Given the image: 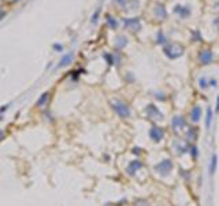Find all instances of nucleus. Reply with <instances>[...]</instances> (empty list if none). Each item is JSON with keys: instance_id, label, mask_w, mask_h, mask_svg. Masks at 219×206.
I'll use <instances>...</instances> for the list:
<instances>
[{"instance_id": "obj_1", "label": "nucleus", "mask_w": 219, "mask_h": 206, "mask_svg": "<svg viewBox=\"0 0 219 206\" xmlns=\"http://www.w3.org/2000/svg\"><path fill=\"white\" fill-rule=\"evenodd\" d=\"M172 168H174V164H172V161L170 158H164V159H162V161H159L158 164L154 165L155 172H156L158 175H160L162 177H167V176L171 173Z\"/></svg>"}, {"instance_id": "obj_2", "label": "nucleus", "mask_w": 219, "mask_h": 206, "mask_svg": "<svg viewBox=\"0 0 219 206\" xmlns=\"http://www.w3.org/2000/svg\"><path fill=\"white\" fill-rule=\"evenodd\" d=\"M111 107L121 118H129L132 115V110H130V107H129V105L122 101H112Z\"/></svg>"}, {"instance_id": "obj_3", "label": "nucleus", "mask_w": 219, "mask_h": 206, "mask_svg": "<svg viewBox=\"0 0 219 206\" xmlns=\"http://www.w3.org/2000/svg\"><path fill=\"white\" fill-rule=\"evenodd\" d=\"M163 52L166 54V56L170 59H177L184 54V47H181L180 44H175V43H171V44H166L163 47Z\"/></svg>"}, {"instance_id": "obj_4", "label": "nucleus", "mask_w": 219, "mask_h": 206, "mask_svg": "<svg viewBox=\"0 0 219 206\" xmlns=\"http://www.w3.org/2000/svg\"><path fill=\"white\" fill-rule=\"evenodd\" d=\"M164 135H166L164 129L162 127H159V125H155V124L149 128V132H148L149 139L154 143H160L164 139Z\"/></svg>"}, {"instance_id": "obj_5", "label": "nucleus", "mask_w": 219, "mask_h": 206, "mask_svg": "<svg viewBox=\"0 0 219 206\" xmlns=\"http://www.w3.org/2000/svg\"><path fill=\"white\" fill-rule=\"evenodd\" d=\"M145 114H147V117L149 119H152V121H162V119L164 118L163 113L159 110L154 103H149L147 107H145Z\"/></svg>"}, {"instance_id": "obj_6", "label": "nucleus", "mask_w": 219, "mask_h": 206, "mask_svg": "<svg viewBox=\"0 0 219 206\" xmlns=\"http://www.w3.org/2000/svg\"><path fill=\"white\" fill-rule=\"evenodd\" d=\"M171 128L174 129V132H180V131H186L188 128V124H186V119L184 117H181V115H175V117H172L171 119Z\"/></svg>"}, {"instance_id": "obj_7", "label": "nucleus", "mask_w": 219, "mask_h": 206, "mask_svg": "<svg viewBox=\"0 0 219 206\" xmlns=\"http://www.w3.org/2000/svg\"><path fill=\"white\" fill-rule=\"evenodd\" d=\"M141 168H142V162L140 159H134V161L129 162L127 168H126V173L129 176H136V173H137Z\"/></svg>"}, {"instance_id": "obj_8", "label": "nucleus", "mask_w": 219, "mask_h": 206, "mask_svg": "<svg viewBox=\"0 0 219 206\" xmlns=\"http://www.w3.org/2000/svg\"><path fill=\"white\" fill-rule=\"evenodd\" d=\"M212 58H214V54L211 52V49H203L199 55V61L201 65H210L212 62Z\"/></svg>"}, {"instance_id": "obj_9", "label": "nucleus", "mask_w": 219, "mask_h": 206, "mask_svg": "<svg viewBox=\"0 0 219 206\" xmlns=\"http://www.w3.org/2000/svg\"><path fill=\"white\" fill-rule=\"evenodd\" d=\"M201 115H203V110H201L200 106L199 105L193 106L192 110H190V121L193 122V124H197V122L201 119Z\"/></svg>"}, {"instance_id": "obj_10", "label": "nucleus", "mask_w": 219, "mask_h": 206, "mask_svg": "<svg viewBox=\"0 0 219 206\" xmlns=\"http://www.w3.org/2000/svg\"><path fill=\"white\" fill-rule=\"evenodd\" d=\"M174 147H175V151H177L180 155H182V154H185V152L189 151V147H190V146L188 144V142L177 140L174 143Z\"/></svg>"}, {"instance_id": "obj_11", "label": "nucleus", "mask_w": 219, "mask_h": 206, "mask_svg": "<svg viewBox=\"0 0 219 206\" xmlns=\"http://www.w3.org/2000/svg\"><path fill=\"white\" fill-rule=\"evenodd\" d=\"M212 119H214V111H212V107H211V106H208L207 110H205V117H204L205 129H207V131H210V129H211Z\"/></svg>"}, {"instance_id": "obj_12", "label": "nucleus", "mask_w": 219, "mask_h": 206, "mask_svg": "<svg viewBox=\"0 0 219 206\" xmlns=\"http://www.w3.org/2000/svg\"><path fill=\"white\" fill-rule=\"evenodd\" d=\"M217 168H218V154L217 152H214V154L211 155V161H210V166H208V175L214 176L215 172H217Z\"/></svg>"}, {"instance_id": "obj_13", "label": "nucleus", "mask_w": 219, "mask_h": 206, "mask_svg": "<svg viewBox=\"0 0 219 206\" xmlns=\"http://www.w3.org/2000/svg\"><path fill=\"white\" fill-rule=\"evenodd\" d=\"M197 139V129L196 128H186L185 131V142L192 143Z\"/></svg>"}, {"instance_id": "obj_14", "label": "nucleus", "mask_w": 219, "mask_h": 206, "mask_svg": "<svg viewBox=\"0 0 219 206\" xmlns=\"http://www.w3.org/2000/svg\"><path fill=\"white\" fill-rule=\"evenodd\" d=\"M174 12L180 14L181 18H186V16L190 15V8H189V7H182V6H175Z\"/></svg>"}, {"instance_id": "obj_15", "label": "nucleus", "mask_w": 219, "mask_h": 206, "mask_svg": "<svg viewBox=\"0 0 219 206\" xmlns=\"http://www.w3.org/2000/svg\"><path fill=\"white\" fill-rule=\"evenodd\" d=\"M126 26H132L133 29H140V19L138 18H133V19H126L125 21Z\"/></svg>"}, {"instance_id": "obj_16", "label": "nucleus", "mask_w": 219, "mask_h": 206, "mask_svg": "<svg viewBox=\"0 0 219 206\" xmlns=\"http://www.w3.org/2000/svg\"><path fill=\"white\" fill-rule=\"evenodd\" d=\"M73 62V54H67V55H65L62 58V61H60V63H59V68H63V66H67L69 63H71Z\"/></svg>"}, {"instance_id": "obj_17", "label": "nucleus", "mask_w": 219, "mask_h": 206, "mask_svg": "<svg viewBox=\"0 0 219 206\" xmlns=\"http://www.w3.org/2000/svg\"><path fill=\"white\" fill-rule=\"evenodd\" d=\"M156 15L160 16V18H166V16H167V12H166V10L162 4L160 6L156 4Z\"/></svg>"}, {"instance_id": "obj_18", "label": "nucleus", "mask_w": 219, "mask_h": 206, "mask_svg": "<svg viewBox=\"0 0 219 206\" xmlns=\"http://www.w3.org/2000/svg\"><path fill=\"white\" fill-rule=\"evenodd\" d=\"M189 152H190L192 158H193V159H197V157H199V148H197V146H196V144H192L190 147H189Z\"/></svg>"}, {"instance_id": "obj_19", "label": "nucleus", "mask_w": 219, "mask_h": 206, "mask_svg": "<svg viewBox=\"0 0 219 206\" xmlns=\"http://www.w3.org/2000/svg\"><path fill=\"white\" fill-rule=\"evenodd\" d=\"M199 87L201 89H207L208 88V78L207 77H200L199 78Z\"/></svg>"}, {"instance_id": "obj_20", "label": "nucleus", "mask_w": 219, "mask_h": 206, "mask_svg": "<svg viewBox=\"0 0 219 206\" xmlns=\"http://www.w3.org/2000/svg\"><path fill=\"white\" fill-rule=\"evenodd\" d=\"M156 41L159 43V44H166V41H167V40H166V36H164V33L163 32H158V36H156Z\"/></svg>"}, {"instance_id": "obj_21", "label": "nucleus", "mask_w": 219, "mask_h": 206, "mask_svg": "<svg viewBox=\"0 0 219 206\" xmlns=\"http://www.w3.org/2000/svg\"><path fill=\"white\" fill-rule=\"evenodd\" d=\"M107 21H108V24H110V26H111V28H114V29L117 28V25H118V24H117V21H115L114 18H111V16L108 15V16H107Z\"/></svg>"}, {"instance_id": "obj_22", "label": "nucleus", "mask_w": 219, "mask_h": 206, "mask_svg": "<svg viewBox=\"0 0 219 206\" xmlns=\"http://www.w3.org/2000/svg\"><path fill=\"white\" fill-rule=\"evenodd\" d=\"M208 85L212 88H215L218 85V80H215L214 77H211V78H208Z\"/></svg>"}, {"instance_id": "obj_23", "label": "nucleus", "mask_w": 219, "mask_h": 206, "mask_svg": "<svg viewBox=\"0 0 219 206\" xmlns=\"http://www.w3.org/2000/svg\"><path fill=\"white\" fill-rule=\"evenodd\" d=\"M48 96H49V94H44V95H42V98H41V99H40V101L37 102V105H38V106H41V105H42V103H44L45 101H48Z\"/></svg>"}, {"instance_id": "obj_24", "label": "nucleus", "mask_w": 219, "mask_h": 206, "mask_svg": "<svg viewBox=\"0 0 219 206\" xmlns=\"http://www.w3.org/2000/svg\"><path fill=\"white\" fill-rule=\"evenodd\" d=\"M141 151H142V150H141L140 147H134V148H133V154H136V155H140Z\"/></svg>"}, {"instance_id": "obj_25", "label": "nucleus", "mask_w": 219, "mask_h": 206, "mask_svg": "<svg viewBox=\"0 0 219 206\" xmlns=\"http://www.w3.org/2000/svg\"><path fill=\"white\" fill-rule=\"evenodd\" d=\"M155 98L158 99V101H164V96H163V94H159V92H156V96Z\"/></svg>"}, {"instance_id": "obj_26", "label": "nucleus", "mask_w": 219, "mask_h": 206, "mask_svg": "<svg viewBox=\"0 0 219 206\" xmlns=\"http://www.w3.org/2000/svg\"><path fill=\"white\" fill-rule=\"evenodd\" d=\"M215 107H217V109H215V111L219 113V95H218V98H217V105H215Z\"/></svg>"}, {"instance_id": "obj_27", "label": "nucleus", "mask_w": 219, "mask_h": 206, "mask_svg": "<svg viewBox=\"0 0 219 206\" xmlns=\"http://www.w3.org/2000/svg\"><path fill=\"white\" fill-rule=\"evenodd\" d=\"M3 138H4V132L0 131V140H3Z\"/></svg>"}]
</instances>
